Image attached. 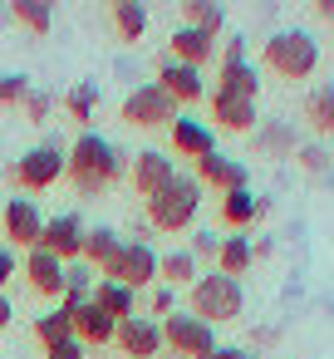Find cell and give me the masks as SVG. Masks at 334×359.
Wrapping results in <instances>:
<instances>
[{"mask_svg":"<svg viewBox=\"0 0 334 359\" xmlns=\"http://www.w3.org/2000/svg\"><path fill=\"white\" fill-rule=\"evenodd\" d=\"M64 172H69V182H74V192H84V197H99V192H109L118 177H123V153L104 138V133H79L74 138V148L64 153Z\"/></svg>","mask_w":334,"mask_h":359,"instance_id":"6da1fadb","label":"cell"},{"mask_svg":"<svg viewBox=\"0 0 334 359\" xmlns=\"http://www.w3.org/2000/svg\"><path fill=\"white\" fill-rule=\"evenodd\" d=\"M187 305H192V315L207 320V325H231V320H241V310H246V290H241V280H231V276H221V271H202V276L187 285Z\"/></svg>","mask_w":334,"mask_h":359,"instance_id":"7a4b0ae2","label":"cell"},{"mask_svg":"<svg viewBox=\"0 0 334 359\" xmlns=\"http://www.w3.org/2000/svg\"><path fill=\"white\" fill-rule=\"evenodd\" d=\"M260 65L280 79H309L319 69V40L309 30H275L260 45Z\"/></svg>","mask_w":334,"mask_h":359,"instance_id":"3957f363","label":"cell"},{"mask_svg":"<svg viewBox=\"0 0 334 359\" xmlns=\"http://www.w3.org/2000/svg\"><path fill=\"white\" fill-rule=\"evenodd\" d=\"M197 212H202V182L187 172H177L158 197H148V226H158V231H187L197 222Z\"/></svg>","mask_w":334,"mask_h":359,"instance_id":"277c9868","label":"cell"},{"mask_svg":"<svg viewBox=\"0 0 334 359\" xmlns=\"http://www.w3.org/2000/svg\"><path fill=\"white\" fill-rule=\"evenodd\" d=\"M158 325H162V349H167L172 359H202V354L216 349V325L197 320L192 310H172V315L158 320Z\"/></svg>","mask_w":334,"mask_h":359,"instance_id":"5b68a950","label":"cell"},{"mask_svg":"<svg viewBox=\"0 0 334 359\" xmlns=\"http://www.w3.org/2000/svg\"><path fill=\"white\" fill-rule=\"evenodd\" d=\"M64 177V148L60 143H35L30 153H20L15 163H11V182L20 187V192H45V187H55Z\"/></svg>","mask_w":334,"mask_h":359,"instance_id":"8992f818","label":"cell"},{"mask_svg":"<svg viewBox=\"0 0 334 359\" xmlns=\"http://www.w3.org/2000/svg\"><path fill=\"white\" fill-rule=\"evenodd\" d=\"M99 276L104 280H123L128 290H153L158 285V251H153V241H123Z\"/></svg>","mask_w":334,"mask_h":359,"instance_id":"52a82bcc","label":"cell"},{"mask_svg":"<svg viewBox=\"0 0 334 359\" xmlns=\"http://www.w3.org/2000/svg\"><path fill=\"white\" fill-rule=\"evenodd\" d=\"M118 114H123V123H133V128H172V118H177L182 109L162 94L158 79H148V84L128 89V99H123Z\"/></svg>","mask_w":334,"mask_h":359,"instance_id":"ba28073f","label":"cell"},{"mask_svg":"<svg viewBox=\"0 0 334 359\" xmlns=\"http://www.w3.org/2000/svg\"><path fill=\"white\" fill-rule=\"evenodd\" d=\"M158 84H162V94L187 114L192 104H202L207 99V79H202V69H192V65H177L172 55H162L158 60Z\"/></svg>","mask_w":334,"mask_h":359,"instance_id":"9c48e42d","label":"cell"},{"mask_svg":"<svg viewBox=\"0 0 334 359\" xmlns=\"http://www.w3.org/2000/svg\"><path fill=\"white\" fill-rule=\"evenodd\" d=\"M0 222H6V236H11V251H30L40 246V231H45V212L35 207V197H11L6 212H0Z\"/></svg>","mask_w":334,"mask_h":359,"instance_id":"30bf717a","label":"cell"},{"mask_svg":"<svg viewBox=\"0 0 334 359\" xmlns=\"http://www.w3.org/2000/svg\"><path fill=\"white\" fill-rule=\"evenodd\" d=\"M113 344H118L128 359H158V354H162V325H158L153 315H128V320H118Z\"/></svg>","mask_w":334,"mask_h":359,"instance_id":"8fae6325","label":"cell"},{"mask_svg":"<svg viewBox=\"0 0 334 359\" xmlns=\"http://www.w3.org/2000/svg\"><path fill=\"white\" fill-rule=\"evenodd\" d=\"M167 138H172V153L192 158V163H202L207 153H216V128L207 118H192V114H177L172 128H167Z\"/></svg>","mask_w":334,"mask_h":359,"instance_id":"7c38bea8","label":"cell"},{"mask_svg":"<svg viewBox=\"0 0 334 359\" xmlns=\"http://www.w3.org/2000/svg\"><path fill=\"white\" fill-rule=\"evenodd\" d=\"M197 182L202 187H216L221 197L226 192H241V187H251V168L241 163V158H231V153H207L202 163H197Z\"/></svg>","mask_w":334,"mask_h":359,"instance_id":"4fadbf2b","label":"cell"},{"mask_svg":"<svg viewBox=\"0 0 334 359\" xmlns=\"http://www.w3.org/2000/svg\"><path fill=\"white\" fill-rule=\"evenodd\" d=\"M40 246L50 256H60L64 266L84 256V222L74 212H60V217H45V231H40Z\"/></svg>","mask_w":334,"mask_h":359,"instance_id":"5bb4252c","label":"cell"},{"mask_svg":"<svg viewBox=\"0 0 334 359\" xmlns=\"http://www.w3.org/2000/svg\"><path fill=\"white\" fill-rule=\"evenodd\" d=\"M20 276H25V280H30V290H35V295H45V300H60V295H64V261H60V256H50L45 246H30V251H25Z\"/></svg>","mask_w":334,"mask_h":359,"instance_id":"9a60e30c","label":"cell"},{"mask_svg":"<svg viewBox=\"0 0 334 359\" xmlns=\"http://www.w3.org/2000/svg\"><path fill=\"white\" fill-rule=\"evenodd\" d=\"M128 177H133V187H138V197H158L172 177H177V163L162 153V148H143V153H133V168H128Z\"/></svg>","mask_w":334,"mask_h":359,"instance_id":"2e32d148","label":"cell"},{"mask_svg":"<svg viewBox=\"0 0 334 359\" xmlns=\"http://www.w3.org/2000/svg\"><path fill=\"white\" fill-rule=\"evenodd\" d=\"M251 143H256L260 158H295L300 153V133H295L290 118H260L256 133H251Z\"/></svg>","mask_w":334,"mask_h":359,"instance_id":"e0dca14e","label":"cell"},{"mask_svg":"<svg viewBox=\"0 0 334 359\" xmlns=\"http://www.w3.org/2000/svg\"><path fill=\"white\" fill-rule=\"evenodd\" d=\"M211 118H216V128H226V133H256L260 109H256V99H231V94H216V89H211Z\"/></svg>","mask_w":334,"mask_h":359,"instance_id":"ac0fdd59","label":"cell"},{"mask_svg":"<svg viewBox=\"0 0 334 359\" xmlns=\"http://www.w3.org/2000/svg\"><path fill=\"white\" fill-rule=\"evenodd\" d=\"M113 334H118V320H113V315H104L94 300H84V305L74 310V339H79L84 349L113 344Z\"/></svg>","mask_w":334,"mask_h":359,"instance_id":"d6986e66","label":"cell"},{"mask_svg":"<svg viewBox=\"0 0 334 359\" xmlns=\"http://www.w3.org/2000/svg\"><path fill=\"white\" fill-rule=\"evenodd\" d=\"M167 55L177 60V65H192V69H202V65H211L216 60V40L211 35H202V30H172V40H167Z\"/></svg>","mask_w":334,"mask_h":359,"instance_id":"ffe728a7","label":"cell"},{"mask_svg":"<svg viewBox=\"0 0 334 359\" xmlns=\"http://www.w3.org/2000/svg\"><path fill=\"white\" fill-rule=\"evenodd\" d=\"M216 94H231V99H260V69L246 60V65H221L216 69Z\"/></svg>","mask_w":334,"mask_h":359,"instance_id":"44dd1931","label":"cell"},{"mask_svg":"<svg viewBox=\"0 0 334 359\" xmlns=\"http://www.w3.org/2000/svg\"><path fill=\"white\" fill-rule=\"evenodd\" d=\"M94 285H99V271L89 266V261H69L64 266V295H60V310H79L89 295H94Z\"/></svg>","mask_w":334,"mask_h":359,"instance_id":"7402d4cb","label":"cell"},{"mask_svg":"<svg viewBox=\"0 0 334 359\" xmlns=\"http://www.w3.org/2000/svg\"><path fill=\"white\" fill-rule=\"evenodd\" d=\"M104 315H113V320H128V315H138V290H128L123 280H104L99 276V285H94V295H89Z\"/></svg>","mask_w":334,"mask_h":359,"instance_id":"603a6c76","label":"cell"},{"mask_svg":"<svg viewBox=\"0 0 334 359\" xmlns=\"http://www.w3.org/2000/svg\"><path fill=\"white\" fill-rule=\"evenodd\" d=\"M260 212H265V197H256L251 187H241V192H226V197H221V222H226L231 231H246Z\"/></svg>","mask_w":334,"mask_h":359,"instance_id":"cb8c5ba5","label":"cell"},{"mask_svg":"<svg viewBox=\"0 0 334 359\" xmlns=\"http://www.w3.org/2000/svg\"><path fill=\"white\" fill-rule=\"evenodd\" d=\"M109 20H113L123 45H138L148 35V11L138 6V0H109Z\"/></svg>","mask_w":334,"mask_h":359,"instance_id":"d4e9b609","label":"cell"},{"mask_svg":"<svg viewBox=\"0 0 334 359\" xmlns=\"http://www.w3.org/2000/svg\"><path fill=\"white\" fill-rule=\"evenodd\" d=\"M182 25H187V30H202V35H211V40H221L226 11L216 6V0H182Z\"/></svg>","mask_w":334,"mask_h":359,"instance_id":"484cf974","label":"cell"},{"mask_svg":"<svg viewBox=\"0 0 334 359\" xmlns=\"http://www.w3.org/2000/svg\"><path fill=\"white\" fill-rule=\"evenodd\" d=\"M251 266H256V256H251V236H241V231L221 236V251H216V271H221V276H231V280H241V276H246Z\"/></svg>","mask_w":334,"mask_h":359,"instance_id":"4316f807","label":"cell"},{"mask_svg":"<svg viewBox=\"0 0 334 359\" xmlns=\"http://www.w3.org/2000/svg\"><path fill=\"white\" fill-rule=\"evenodd\" d=\"M197 276H202V266H197V256H192L187 246H177V251L158 256V280H162V285H172V290H177V285H192Z\"/></svg>","mask_w":334,"mask_h":359,"instance_id":"83f0119b","label":"cell"},{"mask_svg":"<svg viewBox=\"0 0 334 359\" xmlns=\"http://www.w3.org/2000/svg\"><path fill=\"white\" fill-rule=\"evenodd\" d=\"M300 114H305V123H309L314 133H334V84H314V89L305 94Z\"/></svg>","mask_w":334,"mask_h":359,"instance_id":"f1b7e54d","label":"cell"},{"mask_svg":"<svg viewBox=\"0 0 334 359\" xmlns=\"http://www.w3.org/2000/svg\"><path fill=\"white\" fill-rule=\"evenodd\" d=\"M118 246H123V236H118L113 226H84V256H79V261H89L94 271H104Z\"/></svg>","mask_w":334,"mask_h":359,"instance_id":"f546056e","label":"cell"},{"mask_svg":"<svg viewBox=\"0 0 334 359\" xmlns=\"http://www.w3.org/2000/svg\"><path fill=\"white\" fill-rule=\"evenodd\" d=\"M94 109H99V84H94V79H79V84L64 94V114H69V123H79V128L89 133Z\"/></svg>","mask_w":334,"mask_h":359,"instance_id":"4dcf8cb0","label":"cell"},{"mask_svg":"<svg viewBox=\"0 0 334 359\" xmlns=\"http://www.w3.org/2000/svg\"><path fill=\"white\" fill-rule=\"evenodd\" d=\"M11 15L30 35H50L55 30V6H50V0H11Z\"/></svg>","mask_w":334,"mask_h":359,"instance_id":"1f68e13d","label":"cell"},{"mask_svg":"<svg viewBox=\"0 0 334 359\" xmlns=\"http://www.w3.org/2000/svg\"><path fill=\"white\" fill-rule=\"evenodd\" d=\"M35 334H40L45 349L60 344V339H74V315H69V310H45V315L35 320Z\"/></svg>","mask_w":334,"mask_h":359,"instance_id":"d6a6232c","label":"cell"},{"mask_svg":"<svg viewBox=\"0 0 334 359\" xmlns=\"http://www.w3.org/2000/svg\"><path fill=\"white\" fill-rule=\"evenodd\" d=\"M295 163H300L309 177H329V148H324V143H300Z\"/></svg>","mask_w":334,"mask_h":359,"instance_id":"836d02e7","label":"cell"},{"mask_svg":"<svg viewBox=\"0 0 334 359\" xmlns=\"http://www.w3.org/2000/svg\"><path fill=\"white\" fill-rule=\"evenodd\" d=\"M30 94V79L25 74H0V109H20Z\"/></svg>","mask_w":334,"mask_h":359,"instance_id":"e575fe53","label":"cell"},{"mask_svg":"<svg viewBox=\"0 0 334 359\" xmlns=\"http://www.w3.org/2000/svg\"><path fill=\"white\" fill-rule=\"evenodd\" d=\"M20 109H25V118H30V123H50V114H55V99H50L45 89H30Z\"/></svg>","mask_w":334,"mask_h":359,"instance_id":"d590c367","label":"cell"},{"mask_svg":"<svg viewBox=\"0 0 334 359\" xmlns=\"http://www.w3.org/2000/svg\"><path fill=\"white\" fill-rule=\"evenodd\" d=\"M187 251L197 256V266H202V261H216V251H221V236H216V231H207V226H197Z\"/></svg>","mask_w":334,"mask_h":359,"instance_id":"8d00e7d4","label":"cell"},{"mask_svg":"<svg viewBox=\"0 0 334 359\" xmlns=\"http://www.w3.org/2000/svg\"><path fill=\"white\" fill-rule=\"evenodd\" d=\"M148 310H153V315H162V320H167V315H172V310H177V290H172V285H162V280H158V285H153V290H148Z\"/></svg>","mask_w":334,"mask_h":359,"instance_id":"74e56055","label":"cell"},{"mask_svg":"<svg viewBox=\"0 0 334 359\" xmlns=\"http://www.w3.org/2000/svg\"><path fill=\"white\" fill-rule=\"evenodd\" d=\"M246 60H251L246 35H226V45H221V65H246Z\"/></svg>","mask_w":334,"mask_h":359,"instance_id":"f35d334b","label":"cell"},{"mask_svg":"<svg viewBox=\"0 0 334 359\" xmlns=\"http://www.w3.org/2000/svg\"><path fill=\"white\" fill-rule=\"evenodd\" d=\"M84 354H89V349H84L79 339H60V344L45 349V359H84Z\"/></svg>","mask_w":334,"mask_h":359,"instance_id":"ab89813d","label":"cell"},{"mask_svg":"<svg viewBox=\"0 0 334 359\" xmlns=\"http://www.w3.org/2000/svg\"><path fill=\"white\" fill-rule=\"evenodd\" d=\"M11 276H20V256H15L11 246H0V290L11 285Z\"/></svg>","mask_w":334,"mask_h":359,"instance_id":"60d3db41","label":"cell"},{"mask_svg":"<svg viewBox=\"0 0 334 359\" xmlns=\"http://www.w3.org/2000/svg\"><path fill=\"white\" fill-rule=\"evenodd\" d=\"M216 359H260L251 344H216Z\"/></svg>","mask_w":334,"mask_h":359,"instance_id":"b9f144b4","label":"cell"},{"mask_svg":"<svg viewBox=\"0 0 334 359\" xmlns=\"http://www.w3.org/2000/svg\"><path fill=\"white\" fill-rule=\"evenodd\" d=\"M251 344H280V330L275 325H256L251 330Z\"/></svg>","mask_w":334,"mask_h":359,"instance_id":"7bdbcfd3","label":"cell"},{"mask_svg":"<svg viewBox=\"0 0 334 359\" xmlns=\"http://www.w3.org/2000/svg\"><path fill=\"white\" fill-rule=\"evenodd\" d=\"M11 320H15V305H11L6 290H0V330H11Z\"/></svg>","mask_w":334,"mask_h":359,"instance_id":"ee69618b","label":"cell"},{"mask_svg":"<svg viewBox=\"0 0 334 359\" xmlns=\"http://www.w3.org/2000/svg\"><path fill=\"white\" fill-rule=\"evenodd\" d=\"M270 251H275V241H270V236H260V241H251V256H256V261H265Z\"/></svg>","mask_w":334,"mask_h":359,"instance_id":"f6af8a7d","label":"cell"},{"mask_svg":"<svg viewBox=\"0 0 334 359\" xmlns=\"http://www.w3.org/2000/svg\"><path fill=\"white\" fill-rule=\"evenodd\" d=\"M319 15H324V20H334V0H319Z\"/></svg>","mask_w":334,"mask_h":359,"instance_id":"bcb514c9","label":"cell"},{"mask_svg":"<svg viewBox=\"0 0 334 359\" xmlns=\"http://www.w3.org/2000/svg\"><path fill=\"white\" fill-rule=\"evenodd\" d=\"M202 359H216V349H211V354H202Z\"/></svg>","mask_w":334,"mask_h":359,"instance_id":"7dc6e473","label":"cell"}]
</instances>
